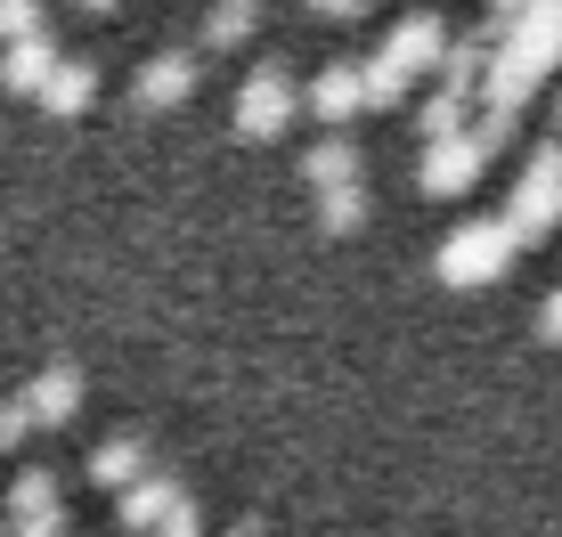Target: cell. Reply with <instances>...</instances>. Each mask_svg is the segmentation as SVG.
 Returning a JSON list of instances; mask_svg holds the SVG:
<instances>
[{"label": "cell", "mask_w": 562, "mask_h": 537, "mask_svg": "<svg viewBox=\"0 0 562 537\" xmlns=\"http://www.w3.org/2000/svg\"><path fill=\"white\" fill-rule=\"evenodd\" d=\"M302 106L318 114V123H351V114L367 106V66H351V57H335V66H318V82L302 90Z\"/></svg>", "instance_id": "cell-5"}, {"label": "cell", "mask_w": 562, "mask_h": 537, "mask_svg": "<svg viewBox=\"0 0 562 537\" xmlns=\"http://www.w3.org/2000/svg\"><path fill=\"white\" fill-rule=\"evenodd\" d=\"M514 253H521V237H514V220L497 213V220H464L457 237L440 244L432 268H440L449 285H497V277L514 268Z\"/></svg>", "instance_id": "cell-2"}, {"label": "cell", "mask_w": 562, "mask_h": 537, "mask_svg": "<svg viewBox=\"0 0 562 537\" xmlns=\"http://www.w3.org/2000/svg\"><path fill=\"white\" fill-rule=\"evenodd\" d=\"M33 33H49V9H42V0H0V49H9V42H33Z\"/></svg>", "instance_id": "cell-16"}, {"label": "cell", "mask_w": 562, "mask_h": 537, "mask_svg": "<svg viewBox=\"0 0 562 537\" xmlns=\"http://www.w3.org/2000/svg\"><path fill=\"white\" fill-rule=\"evenodd\" d=\"M302 114V82L285 57H261L254 73L237 82V106H228V123L245 130V139H285V123Z\"/></svg>", "instance_id": "cell-1"}, {"label": "cell", "mask_w": 562, "mask_h": 537, "mask_svg": "<svg viewBox=\"0 0 562 537\" xmlns=\"http://www.w3.org/2000/svg\"><path fill=\"white\" fill-rule=\"evenodd\" d=\"M90 481H99V489H139L147 481V448H139V439H99Z\"/></svg>", "instance_id": "cell-11"}, {"label": "cell", "mask_w": 562, "mask_h": 537, "mask_svg": "<svg viewBox=\"0 0 562 537\" xmlns=\"http://www.w3.org/2000/svg\"><path fill=\"white\" fill-rule=\"evenodd\" d=\"M408 99V73L383 66V57H367V106H400Z\"/></svg>", "instance_id": "cell-17"}, {"label": "cell", "mask_w": 562, "mask_h": 537, "mask_svg": "<svg viewBox=\"0 0 562 537\" xmlns=\"http://www.w3.org/2000/svg\"><path fill=\"white\" fill-rule=\"evenodd\" d=\"M254 25H261V0H212V16H204V42H212V49H237Z\"/></svg>", "instance_id": "cell-14"}, {"label": "cell", "mask_w": 562, "mask_h": 537, "mask_svg": "<svg viewBox=\"0 0 562 537\" xmlns=\"http://www.w3.org/2000/svg\"><path fill=\"white\" fill-rule=\"evenodd\" d=\"M74 408H82V375H74V367H42L25 382V415H33V424H66Z\"/></svg>", "instance_id": "cell-9"}, {"label": "cell", "mask_w": 562, "mask_h": 537, "mask_svg": "<svg viewBox=\"0 0 562 537\" xmlns=\"http://www.w3.org/2000/svg\"><path fill=\"white\" fill-rule=\"evenodd\" d=\"M506 220L521 244H538L547 228H562V139H538L530 163H521L514 196H506Z\"/></svg>", "instance_id": "cell-3"}, {"label": "cell", "mask_w": 562, "mask_h": 537, "mask_svg": "<svg viewBox=\"0 0 562 537\" xmlns=\"http://www.w3.org/2000/svg\"><path fill=\"white\" fill-rule=\"evenodd\" d=\"M383 66H400L416 82V73H440V57H449V16H432V9H408L392 33H383Z\"/></svg>", "instance_id": "cell-4"}, {"label": "cell", "mask_w": 562, "mask_h": 537, "mask_svg": "<svg viewBox=\"0 0 562 537\" xmlns=\"http://www.w3.org/2000/svg\"><path fill=\"white\" fill-rule=\"evenodd\" d=\"M318 228H326V237H359V228H367V187L359 180L326 187V196H318Z\"/></svg>", "instance_id": "cell-15"}, {"label": "cell", "mask_w": 562, "mask_h": 537, "mask_svg": "<svg viewBox=\"0 0 562 537\" xmlns=\"http://www.w3.org/2000/svg\"><path fill=\"white\" fill-rule=\"evenodd\" d=\"M49 73H57V33H33V42L0 49V90H16V99H42Z\"/></svg>", "instance_id": "cell-7"}, {"label": "cell", "mask_w": 562, "mask_h": 537, "mask_svg": "<svg viewBox=\"0 0 562 537\" xmlns=\"http://www.w3.org/2000/svg\"><path fill=\"white\" fill-rule=\"evenodd\" d=\"M82 9H90V16H106V9H123V0H82Z\"/></svg>", "instance_id": "cell-21"}, {"label": "cell", "mask_w": 562, "mask_h": 537, "mask_svg": "<svg viewBox=\"0 0 562 537\" xmlns=\"http://www.w3.org/2000/svg\"><path fill=\"white\" fill-rule=\"evenodd\" d=\"M180 505H188V496L171 489V481H139V489L123 496V522H131V529H164V522H171Z\"/></svg>", "instance_id": "cell-13"}, {"label": "cell", "mask_w": 562, "mask_h": 537, "mask_svg": "<svg viewBox=\"0 0 562 537\" xmlns=\"http://www.w3.org/2000/svg\"><path fill=\"white\" fill-rule=\"evenodd\" d=\"M42 106L49 114H90L99 106V66L90 57H57V73L42 82Z\"/></svg>", "instance_id": "cell-8"}, {"label": "cell", "mask_w": 562, "mask_h": 537, "mask_svg": "<svg viewBox=\"0 0 562 537\" xmlns=\"http://www.w3.org/2000/svg\"><path fill=\"white\" fill-rule=\"evenodd\" d=\"M473 123V99H464V90H432V99L416 106V139L424 147H440V139H457V130Z\"/></svg>", "instance_id": "cell-12"}, {"label": "cell", "mask_w": 562, "mask_h": 537, "mask_svg": "<svg viewBox=\"0 0 562 537\" xmlns=\"http://www.w3.org/2000/svg\"><path fill=\"white\" fill-rule=\"evenodd\" d=\"M228 537H261V529H254V522H237V529H228Z\"/></svg>", "instance_id": "cell-22"}, {"label": "cell", "mask_w": 562, "mask_h": 537, "mask_svg": "<svg viewBox=\"0 0 562 537\" xmlns=\"http://www.w3.org/2000/svg\"><path fill=\"white\" fill-rule=\"evenodd\" d=\"M554 139H562V99H554Z\"/></svg>", "instance_id": "cell-23"}, {"label": "cell", "mask_w": 562, "mask_h": 537, "mask_svg": "<svg viewBox=\"0 0 562 537\" xmlns=\"http://www.w3.org/2000/svg\"><path fill=\"white\" fill-rule=\"evenodd\" d=\"M302 180L318 187V196H326V187H351L359 180V139H342V130H335V139H318L302 156Z\"/></svg>", "instance_id": "cell-10"}, {"label": "cell", "mask_w": 562, "mask_h": 537, "mask_svg": "<svg viewBox=\"0 0 562 537\" xmlns=\"http://www.w3.org/2000/svg\"><path fill=\"white\" fill-rule=\"evenodd\" d=\"M302 9H310V16H335V25H351V16H367L375 0H302Z\"/></svg>", "instance_id": "cell-19"}, {"label": "cell", "mask_w": 562, "mask_h": 537, "mask_svg": "<svg viewBox=\"0 0 562 537\" xmlns=\"http://www.w3.org/2000/svg\"><path fill=\"white\" fill-rule=\"evenodd\" d=\"M188 99H196V57L188 49H155L139 66V106L164 114V106H188Z\"/></svg>", "instance_id": "cell-6"}, {"label": "cell", "mask_w": 562, "mask_h": 537, "mask_svg": "<svg viewBox=\"0 0 562 537\" xmlns=\"http://www.w3.org/2000/svg\"><path fill=\"white\" fill-rule=\"evenodd\" d=\"M33 432V415H25V399H0V448H16V439Z\"/></svg>", "instance_id": "cell-18"}, {"label": "cell", "mask_w": 562, "mask_h": 537, "mask_svg": "<svg viewBox=\"0 0 562 537\" xmlns=\"http://www.w3.org/2000/svg\"><path fill=\"white\" fill-rule=\"evenodd\" d=\"M538 334H547V342H562V285L547 294V310H538Z\"/></svg>", "instance_id": "cell-20"}]
</instances>
